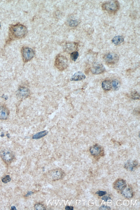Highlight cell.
Here are the masks:
<instances>
[{
	"instance_id": "1",
	"label": "cell",
	"mask_w": 140,
	"mask_h": 210,
	"mask_svg": "<svg viewBox=\"0 0 140 210\" xmlns=\"http://www.w3.org/2000/svg\"><path fill=\"white\" fill-rule=\"evenodd\" d=\"M10 31L13 36L18 38L25 37L27 32L26 27L21 24H17L12 26Z\"/></svg>"
},
{
	"instance_id": "2",
	"label": "cell",
	"mask_w": 140,
	"mask_h": 210,
	"mask_svg": "<svg viewBox=\"0 0 140 210\" xmlns=\"http://www.w3.org/2000/svg\"><path fill=\"white\" fill-rule=\"evenodd\" d=\"M102 9L110 13L116 12L120 8V4L117 1H110L106 2L102 4Z\"/></svg>"
},
{
	"instance_id": "3",
	"label": "cell",
	"mask_w": 140,
	"mask_h": 210,
	"mask_svg": "<svg viewBox=\"0 0 140 210\" xmlns=\"http://www.w3.org/2000/svg\"><path fill=\"white\" fill-rule=\"evenodd\" d=\"M55 65L58 69L61 71H63L68 66V61L66 57L61 55H59L56 57Z\"/></svg>"
},
{
	"instance_id": "4",
	"label": "cell",
	"mask_w": 140,
	"mask_h": 210,
	"mask_svg": "<svg viewBox=\"0 0 140 210\" xmlns=\"http://www.w3.org/2000/svg\"><path fill=\"white\" fill-rule=\"evenodd\" d=\"M104 60L107 64L110 65H113L118 62L119 56L116 53H109L105 55Z\"/></svg>"
},
{
	"instance_id": "5",
	"label": "cell",
	"mask_w": 140,
	"mask_h": 210,
	"mask_svg": "<svg viewBox=\"0 0 140 210\" xmlns=\"http://www.w3.org/2000/svg\"><path fill=\"white\" fill-rule=\"evenodd\" d=\"M22 55L24 61L27 62L30 61L34 56V51L32 49L28 47H25L22 50Z\"/></svg>"
},
{
	"instance_id": "6",
	"label": "cell",
	"mask_w": 140,
	"mask_h": 210,
	"mask_svg": "<svg viewBox=\"0 0 140 210\" xmlns=\"http://www.w3.org/2000/svg\"><path fill=\"white\" fill-rule=\"evenodd\" d=\"M104 65L98 62L94 63L91 68V71L93 74L99 75L102 74L105 71Z\"/></svg>"
},
{
	"instance_id": "7",
	"label": "cell",
	"mask_w": 140,
	"mask_h": 210,
	"mask_svg": "<svg viewBox=\"0 0 140 210\" xmlns=\"http://www.w3.org/2000/svg\"><path fill=\"white\" fill-rule=\"evenodd\" d=\"M1 155L3 160L8 162H11L14 158V155L12 151L8 149H5L2 150L1 152Z\"/></svg>"
},
{
	"instance_id": "8",
	"label": "cell",
	"mask_w": 140,
	"mask_h": 210,
	"mask_svg": "<svg viewBox=\"0 0 140 210\" xmlns=\"http://www.w3.org/2000/svg\"><path fill=\"white\" fill-rule=\"evenodd\" d=\"M30 94V90L25 87L19 88L18 91V96L21 99L26 98L29 96Z\"/></svg>"
},
{
	"instance_id": "9",
	"label": "cell",
	"mask_w": 140,
	"mask_h": 210,
	"mask_svg": "<svg viewBox=\"0 0 140 210\" xmlns=\"http://www.w3.org/2000/svg\"><path fill=\"white\" fill-rule=\"evenodd\" d=\"M90 151L92 155L95 156H98L100 155L103 152L102 148L100 146L97 144H95L91 147Z\"/></svg>"
},
{
	"instance_id": "10",
	"label": "cell",
	"mask_w": 140,
	"mask_h": 210,
	"mask_svg": "<svg viewBox=\"0 0 140 210\" xmlns=\"http://www.w3.org/2000/svg\"><path fill=\"white\" fill-rule=\"evenodd\" d=\"M127 186V185L125 180L122 179H117L114 184V187L119 191H122Z\"/></svg>"
},
{
	"instance_id": "11",
	"label": "cell",
	"mask_w": 140,
	"mask_h": 210,
	"mask_svg": "<svg viewBox=\"0 0 140 210\" xmlns=\"http://www.w3.org/2000/svg\"><path fill=\"white\" fill-rule=\"evenodd\" d=\"M9 112L7 107L4 105H0V119L5 120L8 118Z\"/></svg>"
},
{
	"instance_id": "12",
	"label": "cell",
	"mask_w": 140,
	"mask_h": 210,
	"mask_svg": "<svg viewBox=\"0 0 140 210\" xmlns=\"http://www.w3.org/2000/svg\"><path fill=\"white\" fill-rule=\"evenodd\" d=\"M86 77V76L83 73L79 71L75 73L71 77L70 81H81L85 79Z\"/></svg>"
},
{
	"instance_id": "13",
	"label": "cell",
	"mask_w": 140,
	"mask_h": 210,
	"mask_svg": "<svg viewBox=\"0 0 140 210\" xmlns=\"http://www.w3.org/2000/svg\"><path fill=\"white\" fill-rule=\"evenodd\" d=\"M138 165V163L136 160H129L125 164L124 168L128 171H132Z\"/></svg>"
},
{
	"instance_id": "14",
	"label": "cell",
	"mask_w": 140,
	"mask_h": 210,
	"mask_svg": "<svg viewBox=\"0 0 140 210\" xmlns=\"http://www.w3.org/2000/svg\"><path fill=\"white\" fill-rule=\"evenodd\" d=\"M126 187L122 190V194L125 198H131L133 197V195L132 190L130 187Z\"/></svg>"
},
{
	"instance_id": "15",
	"label": "cell",
	"mask_w": 140,
	"mask_h": 210,
	"mask_svg": "<svg viewBox=\"0 0 140 210\" xmlns=\"http://www.w3.org/2000/svg\"><path fill=\"white\" fill-rule=\"evenodd\" d=\"M76 44L74 43H67L65 46V50L68 52H72L76 49Z\"/></svg>"
},
{
	"instance_id": "16",
	"label": "cell",
	"mask_w": 140,
	"mask_h": 210,
	"mask_svg": "<svg viewBox=\"0 0 140 210\" xmlns=\"http://www.w3.org/2000/svg\"><path fill=\"white\" fill-rule=\"evenodd\" d=\"M112 42L115 45H119L124 41V38L121 36H117L114 37L112 40Z\"/></svg>"
},
{
	"instance_id": "17",
	"label": "cell",
	"mask_w": 140,
	"mask_h": 210,
	"mask_svg": "<svg viewBox=\"0 0 140 210\" xmlns=\"http://www.w3.org/2000/svg\"><path fill=\"white\" fill-rule=\"evenodd\" d=\"M102 89L105 91H109L112 88V82L109 81H104L102 83Z\"/></svg>"
},
{
	"instance_id": "18",
	"label": "cell",
	"mask_w": 140,
	"mask_h": 210,
	"mask_svg": "<svg viewBox=\"0 0 140 210\" xmlns=\"http://www.w3.org/2000/svg\"><path fill=\"white\" fill-rule=\"evenodd\" d=\"M47 134V132L46 131H41L33 135V138L35 139H39L45 136Z\"/></svg>"
},
{
	"instance_id": "19",
	"label": "cell",
	"mask_w": 140,
	"mask_h": 210,
	"mask_svg": "<svg viewBox=\"0 0 140 210\" xmlns=\"http://www.w3.org/2000/svg\"><path fill=\"white\" fill-rule=\"evenodd\" d=\"M112 88L115 91H117L119 90L120 87V84L119 81L115 79L112 82Z\"/></svg>"
},
{
	"instance_id": "20",
	"label": "cell",
	"mask_w": 140,
	"mask_h": 210,
	"mask_svg": "<svg viewBox=\"0 0 140 210\" xmlns=\"http://www.w3.org/2000/svg\"><path fill=\"white\" fill-rule=\"evenodd\" d=\"M79 56V53L78 52L75 51L72 52L71 54V59L73 61L75 62Z\"/></svg>"
},
{
	"instance_id": "21",
	"label": "cell",
	"mask_w": 140,
	"mask_h": 210,
	"mask_svg": "<svg viewBox=\"0 0 140 210\" xmlns=\"http://www.w3.org/2000/svg\"><path fill=\"white\" fill-rule=\"evenodd\" d=\"M131 96L132 99L134 100L139 99V95L138 93L136 91H134L132 92Z\"/></svg>"
},
{
	"instance_id": "22",
	"label": "cell",
	"mask_w": 140,
	"mask_h": 210,
	"mask_svg": "<svg viewBox=\"0 0 140 210\" xmlns=\"http://www.w3.org/2000/svg\"><path fill=\"white\" fill-rule=\"evenodd\" d=\"M11 179L9 175H7L2 179V182L4 184H6L11 181Z\"/></svg>"
},
{
	"instance_id": "23",
	"label": "cell",
	"mask_w": 140,
	"mask_h": 210,
	"mask_svg": "<svg viewBox=\"0 0 140 210\" xmlns=\"http://www.w3.org/2000/svg\"><path fill=\"white\" fill-rule=\"evenodd\" d=\"M69 24L70 26L73 27L76 26L78 25V21L77 20L72 19L69 21Z\"/></svg>"
},
{
	"instance_id": "24",
	"label": "cell",
	"mask_w": 140,
	"mask_h": 210,
	"mask_svg": "<svg viewBox=\"0 0 140 210\" xmlns=\"http://www.w3.org/2000/svg\"><path fill=\"white\" fill-rule=\"evenodd\" d=\"M35 209L41 210L46 209L43 205L41 204H39L36 205L34 206Z\"/></svg>"
},
{
	"instance_id": "25",
	"label": "cell",
	"mask_w": 140,
	"mask_h": 210,
	"mask_svg": "<svg viewBox=\"0 0 140 210\" xmlns=\"http://www.w3.org/2000/svg\"><path fill=\"white\" fill-rule=\"evenodd\" d=\"M107 192L106 191H99L97 192L96 194L99 195V196L101 197L104 196V195L107 194Z\"/></svg>"
},
{
	"instance_id": "26",
	"label": "cell",
	"mask_w": 140,
	"mask_h": 210,
	"mask_svg": "<svg viewBox=\"0 0 140 210\" xmlns=\"http://www.w3.org/2000/svg\"><path fill=\"white\" fill-rule=\"evenodd\" d=\"M99 210H110V208L108 206H106L104 205H102L99 208Z\"/></svg>"
},
{
	"instance_id": "27",
	"label": "cell",
	"mask_w": 140,
	"mask_h": 210,
	"mask_svg": "<svg viewBox=\"0 0 140 210\" xmlns=\"http://www.w3.org/2000/svg\"><path fill=\"white\" fill-rule=\"evenodd\" d=\"M102 199L104 200L105 202H107L108 200H111V198L108 196H105L102 197Z\"/></svg>"
},
{
	"instance_id": "28",
	"label": "cell",
	"mask_w": 140,
	"mask_h": 210,
	"mask_svg": "<svg viewBox=\"0 0 140 210\" xmlns=\"http://www.w3.org/2000/svg\"><path fill=\"white\" fill-rule=\"evenodd\" d=\"M12 210H16L17 209L16 207L15 206H12L11 207Z\"/></svg>"
},
{
	"instance_id": "29",
	"label": "cell",
	"mask_w": 140,
	"mask_h": 210,
	"mask_svg": "<svg viewBox=\"0 0 140 210\" xmlns=\"http://www.w3.org/2000/svg\"><path fill=\"white\" fill-rule=\"evenodd\" d=\"M70 207H66V209H70Z\"/></svg>"
},
{
	"instance_id": "30",
	"label": "cell",
	"mask_w": 140,
	"mask_h": 210,
	"mask_svg": "<svg viewBox=\"0 0 140 210\" xmlns=\"http://www.w3.org/2000/svg\"><path fill=\"white\" fill-rule=\"evenodd\" d=\"M54 200H53V202L52 204L51 205V206H52V205H53V203H54Z\"/></svg>"
},
{
	"instance_id": "31",
	"label": "cell",
	"mask_w": 140,
	"mask_h": 210,
	"mask_svg": "<svg viewBox=\"0 0 140 210\" xmlns=\"http://www.w3.org/2000/svg\"><path fill=\"white\" fill-rule=\"evenodd\" d=\"M46 203H47V206H48V204H47V200H46Z\"/></svg>"
},
{
	"instance_id": "32",
	"label": "cell",
	"mask_w": 140,
	"mask_h": 210,
	"mask_svg": "<svg viewBox=\"0 0 140 210\" xmlns=\"http://www.w3.org/2000/svg\"><path fill=\"white\" fill-rule=\"evenodd\" d=\"M63 200H62V202H61V205H62V202H63Z\"/></svg>"
},
{
	"instance_id": "33",
	"label": "cell",
	"mask_w": 140,
	"mask_h": 210,
	"mask_svg": "<svg viewBox=\"0 0 140 210\" xmlns=\"http://www.w3.org/2000/svg\"><path fill=\"white\" fill-rule=\"evenodd\" d=\"M72 201V200H71V202H70V205H71V201Z\"/></svg>"
},
{
	"instance_id": "34",
	"label": "cell",
	"mask_w": 140,
	"mask_h": 210,
	"mask_svg": "<svg viewBox=\"0 0 140 210\" xmlns=\"http://www.w3.org/2000/svg\"><path fill=\"white\" fill-rule=\"evenodd\" d=\"M64 203H65V206H66V204H65V202L64 200Z\"/></svg>"
},
{
	"instance_id": "35",
	"label": "cell",
	"mask_w": 140,
	"mask_h": 210,
	"mask_svg": "<svg viewBox=\"0 0 140 210\" xmlns=\"http://www.w3.org/2000/svg\"><path fill=\"white\" fill-rule=\"evenodd\" d=\"M1 23H0V27H1Z\"/></svg>"
}]
</instances>
